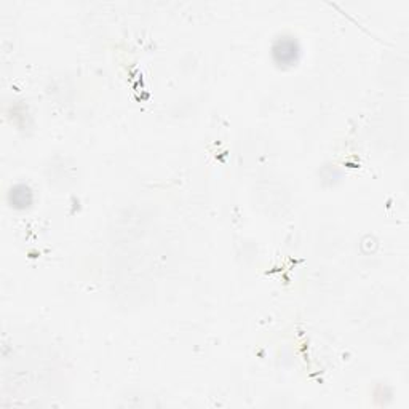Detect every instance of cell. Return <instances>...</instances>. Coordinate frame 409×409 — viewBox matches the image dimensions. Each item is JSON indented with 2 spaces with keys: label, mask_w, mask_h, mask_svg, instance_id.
Listing matches in <instances>:
<instances>
[{
  "label": "cell",
  "mask_w": 409,
  "mask_h": 409,
  "mask_svg": "<svg viewBox=\"0 0 409 409\" xmlns=\"http://www.w3.org/2000/svg\"><path fill=\"white\" fill-rule=\"evenodd\" d=\"M272 53L278 65L291 66L294 65L297 61V56H299V45H297L294 39H286V37H283V39H278L275 42Z\"/></svg>",
  "instance_id": "1"
}]
</instances>
